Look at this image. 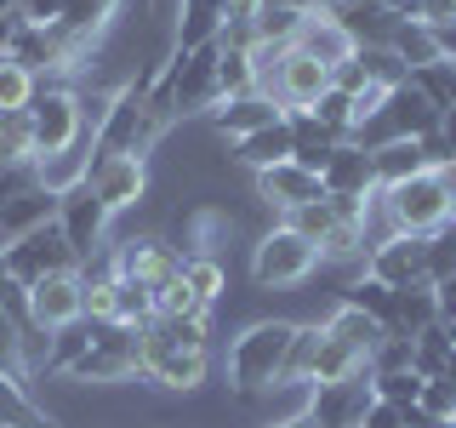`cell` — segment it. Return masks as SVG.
I'll use <instances>...</instances> for the list:
<instances>
[{
  "mask_svg": "<svg viewBox=\"0 0 456 428\" xmlns=\"http://www.w3.org/2000/svg\"><path fill=\"white\" fill-rule=\"evenodd\" d=\"M377 235H439L445 223H456V160H439L417 171V177L377 189V211H370Z\"/></svg>",
  "mask_w": 456,
  "mask_h": 428,
  "instance_id": "obj_1",
  "label": "cell"
},
{
  "mask_svg": "<svg viewBox=\"0 0 456 428\" xmlns=\"http://www.w3.org/2000/svg\"><path fill=\"white\" fill-rule=\"evenodd\" d=\"M291 332H297V320H251V325L234 332V342H228V354H223V377L240 399L280 394Z\"/></svg>",
  "mask_w": 456,
  "mask_h": 428,
  "instance_id": "obj_2",
  "label": "cell"
},
{
  "mask_svg": "<svg viewBox=\"0 0 456 428\" xmlns=\"http://www.w3.org/2000/svg\"><path fill=\"white\" fill-rule=\"evenodd\" d=\"M28 126H35V160L40 166L63 160V154H75V149H92L86 114H80V86H69V80L40 86L35 103H28Z\"/></svg>",
  "mask_w": 456,
  "mask_h": 428,
  "instance_id": "obj_3",
  "label": "cell"
},
{
  "mask_svg": "<svg viewBox=\"0 0 456 428\" xmlns=\"http://www.w3.org/2000/svg\"><path fill=\"white\" fill-rule=\"evenodd\" d=\"M314 275H320V246L303 240L291 223L274 218L268 235H256V246H251V285L256 292H291V285H308Z\"/></svg>",
  "mask_w": 456,
  "mask_h": 428,
  "instance_id": "obj_4",
  "label": "cell"
},
{
  "mask_svg": "<svg viewBox=\"0 0 456 428\" xmlns=\"http://www.w3.org/2000/svg\"><path fill=\"white\" fill-rule=\"evenodd\" d=\"M132 377H142V342L132 325H97L92 349L63 371V383H75V389H120Z\"/></svg>",
  "mask_w": 456,
  "mask_h": 428,
  "instance_id": "obj_5",
  "label": "cell"
},
{
  "mask_svg": "<svg viewBox=\"0 0 456 428\" xmlns=\"http://www.w3.org/2000/svg\"><path fill=\"white\" fill-rule=\"evenodd\" d=\"M137 342H142V383H154V389H166V394H194L200 383L211 377V354L171 342L160 320L142 325Z\"/></svg>",
  "mask_w": 456,
  "mask_h": 428,
  "instance_id": "obj_6",
  "label": "cell"
},
{
  "mask_svg": "<svg viewBox=\"0 0 456 428\" xmlns=\"http://www.w3.org/2000/svg\"><path fill=\"white\" fill-rule=\"evenodd\" d=\"M6 57H18V63H23L40 86L75 75V69L86 63V52H80L57 23H18V29H12V40H6Z\"/></svg>",
  "mask_w": 456,
  "mask_h": 428,
  "instance_id": "obj_7",
  "label": "cell"
},
{
  "mask_svg": "<svg viewBox=\"0 0 456 428\" xmlns=\"http://www.w3.org/2000/svg\"><path fill=\"white\" fill-rule=\"evenodd\" d=\"M0 263H6V275L23 285H40L46 275H69V268H80V257L69 251V240H63V228L46 223V228H35V235H23V240H12L6 251H0Z\"/></svg>",
  "mask_w": 456,
  "mask_h": 428,
  "instance_id": "obj_8",
  "label": "cell"
},
{
  "mask_svg": "<svg viewBox=\"0 0 456 428\" xmlns=\"http://www.w3.org/2000/svg\"><path fill=\"white\" fill-rule=\"evenodd\" d=\"M160 75L171 86L177 120H189V114H211V109L223 103V92H217V46H200L189 57H171Z\"/></svg>",
  "mask_w": 456,
  "mask_h": 428,
  "instance_id": "obj_9",
  "label": "cell"
},
{
  "mask_svg": "<svg viewBox=\"0 0 456 428\" xmlns=\"http://www.w3.org/2000/svg\"><path fill=\"white\" fill-rule=\"evenodd\" d=\"M370 399H377V383H370V371H354V377L342 383H320V389L303 394V411L320 428H360Z\"/></svg>",
  "mask_w": 456,
  "mask_h": 428,
  "instance_id": "obj_10",
  "label": "cell"
},
{
  "mask_svg": "<svg viewBox=\"0 0 456 428\" xmlns=\"http://www.w3.org/2000/svg\"><path fill=\"white\" fill-rule=\"evenodd\" d=\"M57 228H63L69 251H75L80 263H86L92 251L109 246V206L92 194V183H75V189L57 194Z\"/></svg>",
  "mask_w": 456,
  "mask_h": 428,
  "instance_id": "obj_11",
  "label": "cell"
},
{
  "mask_svg": "<svg viewBox=\"0 0 456 428\" xmlns=\"http://www.w3.org/2000/svg\"><path fill=\"white\" fill-rule=\"evenodd\" d=\"M86 183L109 206V218H120V211L142 206V194H149V160H137V154H103V160H92Z\"/></svg>",
  "mask_w": 456,
  "mask_h": 428,
  "instance_id": "obj_12",
  "label": "cell"
},
{
  "mask_svg": "<svg viewBox=\"0 0 456 428\" xmlns=\"http://www.w3.org/2000/svg\"><path fill=\"white\" fill-rule=\"evenodd\" d=\"M365 275H377L382 285H394V292L428 280V235H382V240H370Z\"/></svg>",
  "mask_w": 456,
  "mask_h": 428,
  "instance_id": "obj_13",
  "label": "cell"
},
{
  "mask_svg": "<svg viewBox=\"0 0 456 428\" xmlns=\"http://www.w3.org/2000/svg\"><path fill=\"white\" fill-rule=\"evenodd\" d=\"M28 320H35L40 332H63V325L86 320L80 268H69V275H46L40 285H28Z\"/></svg>",
  "mask_w": 456,
  "mask_h": 428,
  "instance_id": "obj_14",
  "label": "cell"
},
{
  "mask_svg": "<svg viewBox=\"0 0 456 428\" xmlns=\"http://www.w3.org/2000/svg\"><path fill=\"white\" fill-rule=\"evenodd\" d=\"M331 92V69L320 63V57H308V52H285V63H280V75H274V86H268V97L285 109V114H303V109H314L320 97Z\"/></svg>",
  "mask_w": 456,
  "mask_h": 428,
  "instance_id": "obj_15",
  "label": "cell"
},
{
  "mask_svg": "<svg viewBox=\"0 0 456 428\" xmlns=\"http://www.w3.org/2000/svg\"><path fill=\"white\" fill-rule=\"evenodd\" d=\"M256 200H263L274 218H285V211L308 206V200H325V183H320V171H308L297 160H280V166L256 171Z\"/></svg>",
  "mask_w": 456,
  "mask_h": 428,
  "instance_id": "obj_16",
  "label": "cell"
},
{
  "mask_svg": "<svg viewBox=\"0 0 456 428\" xmlns=\"http://www.w3.org/2000/svg\"><path fill=\"white\" fill-rule=\"evenodd\" d=\"M206 120H211V132H217L228 149H234L240 137H251V132H263V126L285 120V109H280L268 92H246V97H223V103L211 109Z\"/></svg>",
  "mask_w": 456,
  "mask_h": 428,
  "instance_id": "obj_17",
  "label": "cell"
},
{
  "mask_svg": "<svg viewBox=\"0 0 456 428\" xmlns=\"http://www.w3.org/2000/svg\"><path fill=\"white\" fill-rule=\"evenodd\" d=\"M120 18H126V0H63V18H57V29H63L75 46L92 57L103 40L120 29Z\"/></svg>",
  "mask_w": 456,
  "mask_h": 428,
  "instance_id": "obj_18",
  "label": "cell"
},
{
  "mask_svg": "<svg viewBox=\"0 0 456 428\" xmlns=\"http://www.w3.org/2000/svg\"><path fill=\"white\" fill-rule=\"evenodd\" d=\"M114 257H120V275L126 280H142L149 292H160L166 280H177L183 275V251L177 246H166V240H120L114 246Z\"/></svg>",
  "mask_w": 456,
  "mask_h": 428,
  "instance_id": "obj_19",
  "label": "cell"
},
{
  "mask_svg": "<svg viewBox=\"0 0 456 428\" xmlns=\"http://www.w3.org/2000/svg\"><path fill=\"white\" fill-rule=\"evenodd\" d=\"M320 183L325 194H377V166H370V149L365 143H337L331 160L320 166Z\"/></svg>",
  "mask_w": 456,
  "mask_h": 428,
  "instance_id": "obj_20",
  "label": "cell"
},
{
  "mask_svg": "<svg viewBox=\"0 0 456 428\" xmlns=\"http://www.w3.org/2000/svg\"><path fill=\"white\" fill-rule=\"evenodd\" d=\"M57 223V189H46V183H35V189H23L18 200H6L0 206V251L12 246V240L35 235V228Z\"/></svg>",
  "mask_w": 456,
  "mask_h": 428,
  "instance_id": "obj_21",
  "label": "cell"
},
{
  "mask_svg": "<svg viewBox=\"0 0 456 428\" xmlns=\"http://www.w3.org/2000/svg\"><path fill=\"white\" fill-rule=\"evenodd\" d=\"M223 40V0H183L177 29H171V57H189L200 46Z\"/></svg>",
  "mask_w": 456,
  "mask_h": 428,
  "instance_id": "obj_22",
  "label": "cell"
},
{
  "mask_svg": "<svg viewBox=\"0 0 456 428\" xmlns=\"http://www.w3.org/2000/svg\"><path fill=\"white\" fill-rule=\"evenodd\" d=\"M297 52L320 57L325 69H342V63H348V57L360 52V46H354V35H348V29H342L337 18H325V12H308L303 29H297Z\"/></svg>",
  "mask_w": 456,
  "mask_h": 428,
  "instance_id": "obj_23",
  "label": "cell"
},
{
  "mask_svg": "<svg viewBox=\"0 0 456 428\" xmlns=\"http://www.w3.org/2000/svg\"><path fill=\"white\" fill-rule=\"evenodd\" d=\"M439 320V303H434V285L417 280V285H399L394 292V314H388V337H411L417 342L428 325Z\"/></svg>",
  "mask_w": 456,
  "mask_h": 428,
  "instance_id": "obj_24",
  "label": "cell"
},
{
  "mask_svg": "<svg viewBox=\"0 0 456 428\" xmlns=\"http://www.w3.org/2000/svg\"><path fill=\"white\" fill-rule=\"evenodd\" d=\"M370 166H377V189H394V183L417 177V171H428L434 160H428V149L417 137H388L370 149Z\"/></svg>",
  "mask_w": 456,
  "mask_h": 428,
  "instance_id": "obj_25",
  "label": "cell"
},
{
  "mask_svg": "<svg viewBox=\"0 0 456 428\" xmlns=\"http://www.w3.org/2000/svg\"><path fill=\"white\" fill-rule=\"evenodd\" d=\"M285 120H291V160L308 166V171H320L325 160H331L337 143H348V137H337L331 126H320L308 109H303V114H285Z\"/></svg>",
  "mask_w": 456,
  "mask_h": 428,
  "instance_id": "obj_26",
  "label": "cell"
},
{
  "mask_svg": "<svg viewBox=\"0 0 456 428\" xmlns=\"http://www.w3.org/2000/svg\"><path fill=\"white\" fill-rule=\"evenodd\" d=\"M234 160L246 166V171H268V166L291 160V120H274V126H263V132L240 137L234 143Z\"/></svg>",
  "mask_w": 456,
  "mask_h": 428,
  "instance_id": "obj_27",
  "label": "cell"
},
{
  "mask_svg": "<svg viewBox=\"0 0 456 428\" xmlns=\"http://www.w3.org/2000/svg\"><path fill=\"white\" fill-rule=\"evenodd\" d=\"M320 337H325V320L297 325V332H291V349H285V377H280V389H297V394H308V389H314V360H320Z\"/></svg>",
  "mask_w": 456,
  "mask_h": 428,
  "instance_id": "obj_28",
  "label": "cell"
},
{
  "mask_svg": "<svg viewBox=\"0 0 456 428\" xmlns=\"http://www.w3.org/2000/svg\"><path fill=\"white\" fill-rule=\"evenodd\" d=\"M183 280H189V292H194L206 309H217V303H223V292H228V268H223V257H217V251H194V257H183Z\"/></svg>",
  "mask_w": 456,
  "mask_h": 428,
  "instance_id": "obj_29",
  "label": "cell"
},
{
  "mask_svg": "<svg viewBox=\"0 0 456 428\" xmlns=\"http://www.w3.org/2000/svg\"><path fill=\"white\" fill-rule=\"evenodd\" d=\"M217 92H223V97H246V92H256L251 46H223V40H217Z\"/></svg>",
  "mask_w": 456,
  "mask_h": 428,
  "instance_id": "obj_30",
  "label": "cell"
},
{
  "mask_svg": "<svg viewBox=\"0 0 456 428\" xmlns=\"http://www.w3.org/2000/svg\"><path fill=\"white\" fill-rule=\"evenodd\" d=\"M360 69H365V80L377 86V92H399V86H411V63L394 46H360Z\"/></svg>",
  "mask_w": 456,
  "mask_h": 428,
  "instance_id": "obj_31",
  "label": "cell"
},
{
  "mask_svg": "<svg viewBox=\"0 0 456 428\" xmlns=\"http://www.w3.org/2000/svg\"><path fill=\"white\" fill-rule=\"evenodd\" d=\"M411 86H417V92H422L439 114H456V63H445V57H439V63L411 69Z\"/></svg>",
  "mask_w": 456,
  "mask_h": 428,
  "instance_id": "obj_32",
  "label": "cell"
},
{
  "mask_svg": "<svg viewBox=\"0 0 456 428\" xmlns=\"http://www.w3.org/2000/svg\"><path fill=\"white\" fill-rule=\"evenodd\" d=\"M411 360H417V377H445L451 371V325L434 320L428 332L411 342Z\"/></svg>",
  "mask_w": 456,
  "mask_h": 428,
  "instance_id": "obj_33",
  "label": "cell"
},
{
  "mask_svg": "<svg viewBox=\"0 0 456 428\" xmlns=\"http://www.w3.org/2000/svg\"><path fill=\"white\" fill-rule=\"evenodd\" d=\"M35 92H40V80L28 75L18 57L0 52V114H23L28 103H35Z\"/></svg>",
  "mask_w": 456,
  "mask_h": 428,
  "instance_id": "obj_34",
  "label": "cell"
},
{
  "mask_svg": "<svg viewBox=\"0 0 456 428\" xmlns=\"http://www.w3.org/2000/svg\"><path fill=\"white\" fill-rule=\"evenodd\" d=\"M154 320H211V309L200 303V297L189 292V280H166L160 292H154Z\"/></svg>",
  "mask_w": 456,
  "mask_h": 428,
  "instance_id": "obj_35",
  "label": "cell"
},
{
  "mask_svg": "<svg viewBox=\"0 0 456 428\" xmlns=\"http://www.w3.org/2000/svg\"><path fill=\"white\" fill-rule=\"evenodd\" d=\"M342 303L365 309L370 320H377L382 332H388V314H394V285H382L377 275H354V280H348V297H342Z\"/></svg>",
  "mask_w": 456,
  "mask_h": 428,
  "instance_id": "obj_36",
  "label": "cell"
},
{
  "mask_svg": "<svg viewBox=\"0 0 456 428\" xmlns=\"http://www.w3.org/2000/svg\"><path fill=\"white\" fill-rule=\"evenodd\" d=\"M388 46H394L399 57H405L411 69H422V63H439V40H434V29H428V23H417V18H405V23H399Z\"/></svg>",
  "mask_w": 456,
  "mask_h": 428,
  "instance_id": "obj_37",
  "label": "cell"
},
{
  "mask_svg": "<svg viewBox=\"0 0 456 428\" xmlns=\"http://www.w3.org/2000/svg\"><path fill=\"white\" fill-rule=\"evenodd\" d=\"M92 332H97L92 320H75V325H63V332H52V354H46V371H52V377H63V371L75 366L86 349H92Z\"/></svg>",
  "mask_w": 456,
  "mask_h": 428,
  "instance_id": "obj_38",
  "label": "cell"
},
{
  "mask_svg": "<svg viewBox=\"0 0 456 428\" xmlns=\"http://www.w3.org/2000/svg\"><path fill=\"white\" fill-rule=\"evenodd\" d=\"M280 223H291V228H297V235H303V240H314V246H320V240H325V235H331V228H337L331 194H325V200H308V206H297V211H285Z\"/></svg>",
  "mask_w": 456,
  "mask_h": 428,
  "instance_id": "obj_39",
  "label": "cell"
},
{
  "mask_svg": "<svg viewBox=\"0 0 456 428\" xmlns=\"http://www.w3.org/2000/svg\"><path fill=\"white\" fill-rule=\"evenodd\" d=\"M370 383H377V399H388L399 411H417L428 377H417V371H382V377H370Z\"/></svg>",
  "mask_w": 456,
  "mask_h": 428,
  "instance_id": "obj_40",
  "label": "cell"
},
{
  "mask_svg": "<svg viewBox=\"0 0 456 428\" xmlns=\"http://www.w3.org/2000/svg\"><path fill=\"white\" fill-rule=\"evenodd\" d=\"M308 114H314L320 126H331L337 137H354V97L342 92V86H331V92H325V97H320V103H314Z\"/></svg>",
  "mask_w": 456,
  "mask_h": 428,
  "instance_id": "obj_41",
  "label": "cell"
},
{
  "mask_svg": "<svg viewBox=\"0 0 456 428\" xmlns=\"http://www.w3.org/2000/svg\"><path fill=\"white\" fill-rule=\"evenodd\" d=\"M456 268V223H445L439 235H428V285L445 280Z\"/></svg>",
  "mask_w": 456,
  "mask_h": 428,
  "instance_id": "obj_42",
  "label": "cell"
},
{
  "mask_svg": "<svg viewBox=\"0 0 456 428\" xmlns=\"http://www.w3.org/2000/svg\"><path fill=\"white\" fill-rule=\"evenodd\" d=\"M35 183H46V177H40V160H6V166H0V206L18 200L23 189H35Z\"/></svg>",
  "mask_w": 456,
  "mask_h": 428,
  "instance_id": "obj_43",
  "label": "cell"
},
{
  "mask_svg": "<svg viewBox=\"0 0 456 428\" xmlns=\"http://www.w3.org/2000/svg\"><path fill=\"white\" fill-rule=\"evenodd\" d=\"M382 371H417L411 360V337H382L377 354H370V377H382Z\"/></svg>",
  "mask_w": 456,
  "mask_h": 428,
  "instance_id": "obj_44",
  "label": "cell"
},
{
  "mask_svg": "<svg viewBox=\"0 0 456 428\" xmlns=\"http://www.w3.org/2000/svg\"><path fill=\"white\" fill-rule=\"evenodd\" d=\"M411 18L428 23V29H445V23H456V0H417Z\"/></svg>",
  "mask_w": 456,
  "mask_h": 428,
  "instance_id": "obj_45",
  "label": "cell"
},
{
  "mask_svg": "<svg viewBox=\"0 0 456 428\" xmlns=\"http://www.w3.org/2000/svg\"><path fill=\"white\" fill-rule=\"evenodd\" d=\"M360 428H405V411L388 406V399H370V411H365Z\"/></svg>",
  "mask_w": 456,
  "mask_h": 428,
  "instance_id": "obj_46",
  "label": "cell"
},
{
  "mask_svg": "<svg viewBox=\"0 0 456 428\" xmlns=\"http://www.w3.org/2000/svg\"><path fill=\"white\" fill-rule=\"evenodd\" d=\"M23 23H57L63 18V0H18Z\"/></svg>",
  "mask_w": 456,
  "mask_h": 428,
  "instance_id": "obj_47",
  "label": "cell"
},
{
  "mask_svg": "<svg viewBox=\"0 0 456 428\" xmlns=\"http://www.w3.org/2000/svg\"><path fill=\"white\" fill-rule=\"evenodd\" d=\"M434 303H439V320L456 325V268H451L445 280H434Z\"/></svg>",
  "mask_w": 456,
  "mask_h": 428,
  "instance_id": "obj_48",
  "label": "cell"
},
{
  "mask_svg": "<svg viewBox=\"0 0 456 428\" xmlns=\"http://www.w3.org/2000/svg\"><path fill=\"white\" fill-rule=\"evenodd\" d=\"M23 23V12H18V0H0V46L12 40V29Z\"/></svg>",
  "mask_w": 456,
  "mask_h": 428,
  "instance_id": "obj_49",
  "label": "cell"
},
{
  "mask_svg": "<svg viewBox=\"0 0 456 428\" xmlns=\"http://www.w3.org/2000/svg\"><path fill=\"white\" fill-rule=\"evenodd\" d=\"M434 40H439V57H445V63H456V23L434 29Z\"/></svg>",
  "mask_w": 456,
  "mask_h": 428,
  "instance_id": "obj_50",
  "label": "cell"
},
{
  "mask_svg": "<svg viewBox=\"0 0 456 428\" xmlns=\"http://www.w3.org/2000/svg\"><path fill=\"white\" fill-rule=\"evenodd\" d=\"M268 428H320V423H314L308 411H291V417H280V423H268Z\"/></svg>",
  "mask_w": 456,
  "mask_h": 428,
  "instance_id": "obj_51",
  "label": "cell"
},
{
  "mask_svg": "<svg viewBox=\"0 0 456 428\" xmlns=\"http://www.w3.org/2000/svg\"><path fill=\"white\" fill-rule=\"evenodd\" d=\"M12 285H18V280H12V275H6V263H0V297H6Z\"/></svg>",
  "mask_w": 456,
  "mask_h": 428,
  "instance_id": "obj_52",
  "label": "cell"
},
{
  "mask_svg": "<svg viewBox=\"0 0 456 428\" xmlns=\"http://www.w3.org/2000/svg\"><path fill=\"white\" fill-rule=\"evenodd\" d=\"M428 428H456V417H451V423H428Z\"/></svg>",
  "mask_w": 456,
  "mask_h": 428,
  "instance_id": "obj_53",
  "label": "cell"
}]
</instances>
